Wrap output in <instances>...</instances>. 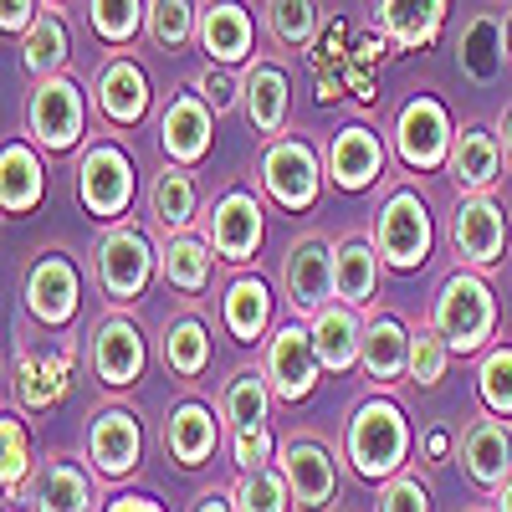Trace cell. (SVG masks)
I'll list each match as a JSON object with an SVG mask.
<instances>
[{
  "label": "cell",
  "mask_w": 512,
  "mask_h": 512,
  "mask_svg": "<svg viewBox=\"0 0 512 512\" xmlns=\"http://www.w3.org/2000/svg\"><path fill=\"white\" fill-rule=\"evenodd\" d=\"M67 57H72V31L62 21V11H41V21L21 36V67L41 82V77H57L67 72Z\"/></svg>",
  "instance_id": "d590c367"
},
{
  "label": "cell",
  "mask_w": 512,
  "mask_h": 512,
  "mask_svg": "<svg viewBox=\"0 0 512 512\" xmlns=\"http://www.w3.org/2000/svg\"><path fill=\"white\" fill-rule=\"evenodd\" d=\"M507 57H512V16H507Z\"/></svg>",
  "instance_id": "9f6ffc18"
},
{
  "label": "cell",
  "mask_w": 512,
  "mask_h": 512,
  "mask_svg": "<svg viewBox=\"0 0 512 512\" xmlns=\"http://www.w3.org/2000/svg\"><path fill=\"white\" fill-rule=\"evenodd\" d=\"M446 364H451V344L441 338V328L415 323L410 328V379L420 384V390H431V384H441Z\"/></svg>",
  "instance_id": "ee69618b"
},
{
  "label": "cell",
  "mask_w": 512,
  "mask_h": 512,
  "mask_svg": "<svg viewBox=\"0 0 512 512\" xmlns=\"http://www.w3.org/2000/svg\"><path fill=\"white\" fill-rule=\"evenodd\" d=\"M323 31V0H267V36L282 52H308Z\"/></svg>",
  "instance_id": "8d00e7d4"
},
{
  "label": "cell",
  "mask_w": 512,
  "mask_h": 512,
  "mask_svg": "<svg viewBox=\"0 0 512 512\" xmlns=\"http://www.w3.org/2000/svg\"><path fill=\"white\" fill-rule=\"evenodd\" d=\"M379 26L400 52H425L446 26V0H379Z\"/></svg>",
  "instance_id": "d6a6232c"
},
{
  "label": "cell",
  "mask_w": 512,
  "mask_h": 512,
  "mask_svg": "<svg viewBox=\"0 0 512 512\" xmlns=\"http://www.w3.org/2000/svg\"><path fill=\"white\" fill-rule=\"evenodd\" d=\"M26 502H31V512H93L98 492H93V477L72 456H52L36 472V482L26 487Z\"/></svg>",
  "instance_id": "484cf974"
},
{
  "label": "cell",
  "mask_w": 512,
  "mask_h": 512,
  "mask_svg": "<svg viewBox=\"0 0 512 512\" xmlns=\"http://www.w3.org/2000/svg\"><path fill=\"white\" fill-rule=\"evenodd\" d=\"M149 216L169 231V236H180L190 231L205 210H200V185H195V169L185 164H164L154 185H149Z\"/></svg>",
  "instance_id": "f1b7e54d"
},
{
  "label": "cell",
  "mask_w": 512,
  "mask_h": 512,
  "mask_svg": "<svg viewBox=\"0 0 512 512\" xmlns=\"http://www.w3.org/2000/svg\"><path fill=\"white\" fill-rule=\"evenodd\" d=\"M379 512H431V492L415 477H390L379 492Z\"/></svg>",
  "instance_id": "c3c4849f"
},
{
  "label": "cell",
  "mask_w": 512,
  "mask_h": 512,
  "mask_svg": "<svg viewBox=\"0 0 512 512\" xmlns=\"http://www.w3.org/2000/svg\"><path fill=\"white\" fill-rule=\"evenodd\" d=\"M379 246L364 241V236H349V241H338L333 246V292H338V303H349V308H369L374 303V292H379Z\"/></svg>",
  "instance_id": "f546056e"
},
{
  "label": "cell",
  "mask_w": 512,
  "mask_h": 512,
  "mask_svg": "<svg viewBox=\"0 0 512 512\" xmlns=\"http://www.w3.org/2000/svg\"><path fill=\"white\" fill-rule=\"evenodd\" d=\"M190 512H236V502H231L226 492H205V497H200Z\"/></svg>",
  "instance_id": "f5cc1de1"
},
{
  "label": "cell",
  "mask_w": 512,
  "mask_h": 512,
  "mask_svg": "<svg viewBox=\"0 0 512 512\" xmlns=\"http://www.w3.org/2000/svg\"><path fill=\"white\" fill-rule=\"evenodd\" d=\"M277 461H282V477L292 487L297 512H328V502L338 497V466H333L328 446L313 436H297L277 451Z\"/></svg>",
  "instance_id": "ac0fdd59"
},
{
  "label": "cell",
  "mask_w": 512,
  "mask_h": 512,
  "mask_svg": "<svg viewBox=\"0 0 512 512\" xmlns=\"http://www.w3.org/2000/svg\"><path fill=\"white\" fill-rule=\"evenodd\" d=\"M216 441H221V425H216V415H210V405L180 400L175 410H169L164 446H169V456H175L180 466H205L210 456H216Z\"/></svg>",
  "instance_id": "4dcf8cb0"
},
{
  "label": "cell",
  "mask_w": 512,
  "mask_h": 512,
  "mask_svg": "<svg viewBox=\"0 0 512 512\" xmlns=\"http://www.w3.org/2000/svg\"><path fill=\"white\" fill-rule=\"evenodd\" d=\"M31 482V436L16 410L0 415V487H6V502Z\"/></svg>",
  "instance_id": "7bdbcfd3"
},
{
  "label": "cell",
  "mask_w": 512,
  "mask_h": 512,
  "mask_svg": "<svg viewBox=\"0 0 512 512\" xmlns=\"http://www.w3.org/2000/svg\"><path fill=\"white\" fill-rule=\"evenodd\" d=\"M221 318H226V333L236 344H262V333L272 328V287L262 277L241 272L236 282H226Z\"/></svg>",
  "instance_id": "1f68e13d"
},
{
  "label": "cell",
  "mask_w": 512,
  "mask_h": 512,
  "mask_svg": "<svg viewBox=\"0 0 512 512\" xmlns=\"http://www.w3.org/2000/svg\"><path fill=\"white\" fill-rule=\"evenodd\" d=\"M231 456H236L241 472H262V466H272V456H277V441H272L267 425H246V431H236V441H231Z\"/></svg>",
  "instance_id": "7dc6e473"
},
{
  "label": "cell",
  "mask_w": 512,
  "mask_h": 512,
  "mask_svg": "<svg viewBox=\"0 0 512 512\" xmlns=\"http://www.w3.org/2000/svg\"><path fill=\"white\" fill-rule=\"evenodd\" d=\"M236 512H292V487L282 477V466H262V472H241L236 492H231Z\"/></svg>",
  "instance_id": "b9f144b4"
},
{
  "label": "cell",
  "mask_w": 512,
  "mask_h": 512,
  "mask_svg": "<svg viewBox=\"0 0 512 512\" xmlns=\"http://www.w3.org/2000/svg\"><path fill=\"white\" fill-rule=\"evenodd\" d=\"M451 149H456V123L446 113L441 98L431 93H415L400 118H395V154L405 169H420V175H441L451 164Z\"/></svg>",
  "instance_id": "52a82bcc"
},
{
  "label": "cell",
  "mask_w": 512,
  "mask_h": 512,
  "mask_svg": "<svg viewBox=\"0 0 512 512\" xmlns=\"http://www.w3.org/2000/svg\"><path fill=\"white\" fill-rule=\"evenodd\" d=\"M26 134L47 154L82 149V139H88V93H82L67 72L41 77L26 93Z\"/></svg>",
  "instance_id": "277c9868"
},
{
  "label": "cell",
  "mask_w": 512,
  "mask_h": 512,
  "mask_svg": "<svg viewBox=\"0 0 512 512\" xmlns=\"http://www.w3.org/2000/svg\"><path fill=\"white\" fill-rule=\"evenodd\" d=\"M200 226H205L210 251H216L221 262H236V267H241V262H251V256L262 251L267 210H262V200H256L246 185H236V190H226L221 200H210V205H205Z\"/></svg>",
  "instance_id": "30bf717a"
},
{
  "label": "cell",
  "mask_w": 512,
  "mask_h": 512,
  "mask_svg": "<svg viewBox=\"0 0 512 512\" xmlns=\"http://www.w3.org/2000/svg\"><path fill=\"white\" fill-rule=\"evenodd\" d=\"M21 303L41 328H67L82 308V272L67 251H41L21 277Z\"/></svg>",
  "instance_id": "9c48e42d"
},
{
  "label": "cell",
  "mask_w": 512,
  "mask_h": 512,
  "mask_svg": "<svg viewBox=\"0 0 512 512\" xmlns=\"http://www.w3.org/2000/svg\"><path fill=\"white\" fill-rule=\"evenodd\" d=\"M108 512H159V502H154V497H134V492H128V497H113V502H108Z\"/></svg>",
  "instance_id": "f907efd6"
},
{
  "label": "cell",
  "mask_w": 512,
  "mask_h": 512,
  "mask_svg": "<svg viewBox=\"0 0 512 512\" xmlns=\"http://www.w3.org/2000/svg\"><path fill=\"white\" fill-rule=\"evenodd\" d=\"M451 246H456V262L487 272L507 256V210L492 195H461L456 200V216H451Z\"/></svg>",
  "instance_id": "7c38bea8"
},
{
  "label": "cell",
  "mask_w": 512,
  "mask_h": 512,
  "mask_svg": "<svg viewBox=\"0 0 512 512\" xmlns=\"http://www.w3.org/2000/svg\"><path fill=\"white\" fill-rule=\"evenodd\" d=\"M344 451H349L354 472H359L364 482H390V477H400V466H405V456H410V420H405V410H400L395 400H384V395L354 405Z\"/></svg>",
  "instance_id": "6da1fadb"
},
{
  "label": "cell",
  "mask_w": 512,
  "mask_h": 512,
  "mask_svg": "<svg viewBox=\"0 0 512 512\" xmlns=\"http://www.w3.org/2000/svg\"><path fill=\"white\" fill-rule=\"evenodd\" d=\"M41 21V0H0V31L6 36H26Z\"/></svg>",
  "instance_id": "681fc988"
},
{
  "label": "cell",
  "mask_w": 512,
  "mask_h": 512,
  "mask_svg": "<svg viewBox=\"0 0 512 512\" xmlns=\"http://www.w3.org/2000/svg\"><path fill=\"white\" fill-rule=\"evenodd\" d=\"M425 456L446 461V456H451V431H431V436H425Z\"/></svg>",
  "instance_id": "816d5d0a"
},
{
  "label": "cell",
  "mask_w": 512,
  "mask_h": 512,
  "mask_svg": "<svg viewBox=\"0 0 512 512\" xmlns=\"http://www.w3.org/2000/svg\"><path fill=\"white\" fill-rule=\"evenodd\" d=\"M262 374L272 384V395L297 405V400H308L318 390V374H323V359L313 349V328L303 323H282L272 338H267V359H262Z\"/></svg>",
  "instance_id": "4fadbf2b"
},
{
  "label": "cell",
  "mask_w": 512,
  "mask_h": 512,
  "mask_svg": "<svg viewBox=\"0 0 512 512\" xmlns=\"http://www.w3.org/2000/svg\"><path fill=\"white\" fill-rule=\"evenodd\" d=\"M497 134H502V149H507V164H512V103H507V113L497 123Z\"/></svg>",
  "instance_id": "db71d44e"
},
{
  "label": "cell",
  "mask_w": 512,
  "mask_h": 512,
  "mask_svg": "<svg viewBox=\"0 0 512 512\" xmlns=\"http://www.w3.org/2000/svg\"><path fill=\"white\" fill-rule=\"evenodd\" d=\"M502 169H507V149H502L497 128H487V123L456 128V149H451V164H446L456 195H487V190H497Z\"/></svg>",
  "instance_id": "e0dca14e"
},
{
  "label": "cell",
  "mask_w": 512,
  "mask_h": 512,
  "mask_svg": "<svg viewBox=\"0 0 512 512\" xmlns=\"http://www.w3.org/2000/svg\"><path fill=\"white\" fill-rule=\"evenodd\" d=\"M77 200L93 221H118L134 205V159L118 139H93L77 154Z\"/></svg>",
  "instance_id": "5b68a950"
},
{
  "label": "cell",
  "mask_w": 512,
  "mask_h": 512,
  "mask_svg": "<svg viewBox=\"0 0 512 512\" xmlns=\"http://www.w3.org/2000/svg\"><path fill=\"white\" fill-rule=\"evenodd\" d=\"M210 267H216V251H210L205 236H190V231L164 236V246H159V277L175 292H190V297L205 292L210 287Z\"/></svg>",
  "instance_id": "e575fe53"
},
{
  "label": "cell",
  "mask_w": 512,
  "mask_h": 512,
  "mask_svg": "<svg viewBox=\"0 0 512 512\" xmlns=\"http://www.w3.org/2000/svg\"><path fill=\"white\" fill-rule=\"evenodd\" d=\"M282 297H287V308L297 318H318L328 303H333V246L313 231V236H297L282 256Z\"/></svg>",
  "instance_id": "8fae6325"
},
{
  "label": "cell",
  "mask_w": 512,
  "mask_h": 512,
  "mask_svg": "<svg viewBox=\"0 0 512 512\" xmlns=\"http://www.w3.org/2000/svg\"><path fill=\"white\" fill-rule=\"evenodd\" d=\"M272 384L262 369H236L226 384H221V415L246 431V425H267V410H272Z\"/></svg>",
  "instance_id": "f35d334b"
},
{
  "label": "cell",
  "mask_w": 512,
  "mask_h": 512,
  "mask_svg": "<svg viewBox=\"0 0 512 512\" xmlns=\"http://www.w3.org/2000/svg\"><path fill=\"white\" fill-rule=\"evenodd\" d=\"M241 113L251 123L256 139H282L287 134V113H292V82L282 62H246L241 72Z\"/></svg>",
  "instance_id": "9a60e30c"
},
{
  "label": "cell",
  "mask_w": 512,
  "mask_h": 512,
  "mask_svg": "<svg viewBox=\"0 0 512 512\" xmlns=\"http://www.w3.org/2000/svg\"><path fill=\"white\" fill-rule=\"evenodd\" d=\"M210 139H216V113L205 108V98L190 88V93H175L159 113V149L169 164H185L195 169L205 154H210Z\"/></svg>",
  "instance_id": "2e32d148"
},
{
  "label": "cell",
  "mask_w": 512,
  "mask_h": 512,
  "mask_svg": "<svg viewBox=\"0 0 512 512\" xmlns=\"http://www.w3.org/2000/svg\"><path fill=\"white\" fill-rule=\"evenodd\" d=\"M52 6H62V0H52Z\"/></svg>",
  "instance_id": "6f0895ef"
},
{
  "label": "cell",
  "mask_w": 512,
  "mask_h": 512,
  "mask_svg": "<svg viewBox=\"0 0 512 512\" xmlns=\"http://www.w3.org/2000/svg\"><path fill=\"white\" fill-rule=\"evenodd\" d=\"M88 359H93V374L108 384V390H128V384H139V379H144V364H149V349H144L139 323L123 318V313H108V318L93 328Z\"/></svg>",
  "instance_id": "5bb4252c"
},
{
  "label": "cell",
  "mask_w": 512,
  "mask_h": 512,
  "mask_svg": "<svg viewBox=\"0 0 512 512\" xmlns=\"http://www.w3.org/2000/svg\"><path fill=\"white\" fill-rule=\"evenodd\" d=\"M313 349H318L323 369H333V374H344L349 364H359V349H364V318H359V308L328 303L313 318Z\"/></svg>",
  "instance_id": "836d02e7"
},
{
  "label": "cell",
  "mask_w": 512,
  "mask_h": 512,
  "mask_svg": "<svg viewBox=\"0 0 512 512\" xmlns=\"http://www.w3.org/2000/svg\"><path fill=\"white\" fill-rule=\"evenodd\" d=\"M359 364H364L374 390H395L400 379H410V328L395 313H369Z\"/></svg>",
  "instance_id": "603a6c76"
},
{
  "label": "cell",
  "mask_w": 512,
  "mask_h": 512,
  "mask_svg": "<svg viewBox=\"0 0 512 512\" xmlns=\"http://www.w3.org/2000/svg\"><path fill=\"white\" fill-rule=\"evenodd\" d=\"M369 241L379 246L384 267H395V272L425 267L431 262V246H436V226H431V205H425V195L410 190V185H395L374 210Z\"/></svg>",
  "instance_id": "3957f363"
},
{
  "label": "cell",
  "mask_w": 512,
  "mask_h": 512,
  "mask_svg": "<svg viewBox=\"0 0 512 512\" xmlns=\"http://www.w3.org/2000/svg\"><path fill=\"white\" fill-rule=\"evenodd\" d=\"M507 62H512V57H507V21L492 16V11H477L472 21L461 26V41H456V67H461V77L492 88Z\"/></svg>",
  "instance_id": "d4e9b609"
},
{
  "label": "cell",
  "mask_w": 512,
  "mask_h": 512,
  "mask_svg": "<svg viewBox=\"0 0 512 512\" xmlns=\"http://www.w3.org/2000/svg\"><path fill=\"white\" fill-rule=\"evenodd\" d=\"M190 88L205 98V108L216 113V118H221V113H231V108L241 103V82L231 77V67H216V62H210V67L190 82Z\"/></svg>",
  "instance_id": "bcb514c9"
},
{
  "label": "cell",
  "mask_w": 512,
  "mask_h": 512,
  "mask_svg": "<svg viewBox=\"0 0 512 512\" xmlns=\"http://www.w3.org/2000/svg\"><path fill=\"white\" fill-rule=\"evenodd\" d=\"M200 11L205 6H195V0H149V41L159 52H180L185 41H195L200 36Z\"/></svg>",
  "instance_id": "ab89813d"
},
{
  "label": "cell",
  "mask_w": 512,
  "mask_h": 512,
  "mask_svg": "<svg viewBox=\"0 0 512 512\" xmlns=\"http://www.w3.org/2000/svg\"><path fill=\"white\" fill-rule=\"evenodd\" d=\"M477 395L487 405V415L497 420H512V344L492 349L477 369Z\"/></svg>",
  "instance_id": "f6af8a7d"
},
{
  "label": "cell",
  "mask_w": 512,
  "mask_h": 512,
  "mask_svg": "<svg viewBox=\"0 0 512 512\" xmlns=\"http://www.w3.org/2000/svg\"><path fill=\"white\" fill-rule=\"evenodd\" d=\"M164 364L175 369L180 379H200L210 364V333L200 313H180L164 323Z\"/></svg>",
  "instance_id": "74e56055"
},
{
  "label": "cell",
  "mask_w": 512,
  "mask_h": 512,
  "mask_svg": "<svg viewBox=\"0 0 512 512\" xmlns=\"http://www.w3.org/2000/svg\"><path fill=\"white\" fill-rule=\"evenodd\" d=\"M88 461L98 466L103 477H128V472H139V461H144L139 415L123 410V405L98 410L93 425H88Z\"/></svg>",
  "instance_id": "d6986e66"
},
{
  "label": "cell",
  "mask_w": 512,
  "mask_h": 512,
  "mask_svg": "<svg viewBox=\"0 0 512 512\" xmlns=\"http://www.w3.org/2000/svg\"><path fill=\"white\" fill-rule=\"evenodd\" d=\"M93 98H98V113L113 123V128H134L144 123L154 93H149V72L134 62V57H108L98 67V82H93Z\"/></svg>",
  "instance_id": "44dd1931"
},
{
  "label": "cell",
  "mask_w": 512,
  "mask_h": 512,
  "mask_svg": "<svg viewBox=\"0 0 512 512\" xmlns=\"http://www.w3.org/2000/svg\"><path fill=\"white\" fill-rule=\"evenodd\" d=\"M323 175L328 169L318 164L313 144L297 139V134H282L262 149V190L282 210H313L318 195H323Z\"/></svg>",
  "instance_id": "ba28073f"
},
{
  "label": "cell",
  "mask_w": 512,
  "mask_h": 512,
  "mask_svg": "<svg viewBox=\"0 0 512 512\" xmlns=\"http://www.w3.org/2000/svg\"><path fill=\"white\" fill-rule=\"evenodd\" d=\"M72 390V349H41L16 359V395L26 410H52Z\"/></svg>",
  "instance_id": "4316f807"
},
{
  "label": "cell",
  "mask_w": 512,
  "mask_h": 512,
  "mask_svg": "<svg viewBox=\"0 0 512 512\" xmlns=\"http://www.w3.org/2000/svg\"><path fill=\"white\" fill-rule=\"evenodd\" d=\"M492 507H497V512H512V477H507V482L497 487V497H492Z\"/></svg>",
  "instance_id": "11a10c76"
},
{
  "label": "cell",
  "mask_w": 512,
  "mask_h": 512,
  "mask_svg": "<svg viewBox=\"0 0 512 512\" xmlns=\"http://www.w3.org/2000/svg\"><path fill=\"white\" fill-rule=\"evenodd\" d=\"M328 180L338 190H369L374 180H384V139L374 134L369 123H344L328 139Z\"/></svg>",
  "instance_id": "ffe728a7"
},
{
  "label": "cell",
  "mask_w": 512,
  "mask_h": 512,
  "mask_svg": "<svg viewBox=\"0 0 512 512\" xmlns=\"http://www.w3.org/2000/svg\"><path fill=\"white\" fill-rule=\"evenodd\" d=\"M461 461H466V477H472L477 487L497 492L512 477V431H507V420L477 415L461 431Z\"/></svg>",
  "instance_id": "cb8c5ba5"
},
{
  "label": "cell",
  "mask_w": 512,
  "mask_h": 512,
  "mask_svg": "<svg viewBox=\"0 0 512 512\" xmlns=\"http://www.w3.org/2000/svg\"><path fill=\"white\" fill-rule=\"evenodd\" d=\"M431 323L441 328V338L451 344V354H477V349H487V338L497 333V297H492L487 277L472 272V267H456V272L436 287Z\"/></svg>",
  "instance_id": "7a4b0ae2"
},
{
  "label": "cell",
  "mask_w": 512,
  "mask_h": 512,
  "mask_svg": "<svg viewBox=\"0 0 512 512\" xmlns=\"http://www.w3.org/2000/svg\"><path fill=\"white\" fill-rule=\"evenodd\" d=\"M47 195V169H41V154L26 139H11L6 154H0V210L11 221L31 216Z\"/></svg>",
  "instance_id": "83f0119b"
},
{
  "label": "cell",
  "mask_w": 512,
  "mask_h": 512,
  "mask_svg": "<svg viewBox=\"0 0 512 512\" xmlns=\"http://www.w3.org/2000/svg\"><path fill=\"white\" fill-rule=\"evenodd\" d=\"M88 26L108 47H123L149 26V0H88Z\"/></svg>",
  "instance_id": "60d3db41"
},
{
  "label": "cell",
  "mask_w": 512,
  "mask_h": 512,
  "mask_svg": "<svg viewBox=\"0 0 512 512\" xmlns=\"http://www.w3.org/2000/svg\"><path fill=\"white\" fill-rule=\"evenodd\" d=\"M159 272V246L139 231V226H113L98 241V287L113 308H128L149 292Z\"/></svg>",
  "instance_id": "8992f818"
},
{
  "label": "cell",
  "mask_w": 512,
  "mask_h": 512,
  "mask_svg": "<svg viewBox=\"0 0 512 512\" xmlns=\"http://www.w3.org/2000/svg\"><path fill=\"white\" fill-rule=\"evenodd\" d=\"M195 41L216 67H246L251 47H256L251 11L241 6V0H210V6L200 11V36Z\"/></svg>",
  "instance_id": "7402d4cb"
}]
</instances>
